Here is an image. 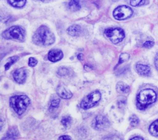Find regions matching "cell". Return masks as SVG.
Returning a JSON list of instances; mask_svg holds the SVG:
<instances>
[{"instance_id": "obj_18", "label": "cell", "mask_w": 158, "mask_h": 140, "mask_svg": "<svg viewBox=\"0 0 158 140\" xmlns=\"http://www.w3.org/2000/svg\"><path fill=\"white\" fill-rule=\"evenodd\" d=\"M26 1L25 0H22V1H7V2L10 4L11 6L15 7H18L20 8L23 7L25 4H26Z\"/></svg>"}, {"instance_id": "obj_1", "label": "cell", "mask_w": 158, "mask_h": 140, "mask_svg": "<svg viewBox=\"0 0 158 140\" xmlns=\"http://www.w3.org/2000/svg\"><path fill=\"white\" fill-rule=\"evenodd\" d=\"M32 40L36 45L49 46L54 43L55 36L47 27L42 25L35 32Z\"/></svg>"}, {"instance_id": "obj_14", "label": "cell", "mask_w": 158, "mask_h": 140, "mask_svg": "<svg viewBox=\"0 0 158 140\" xmlns=\"http://www.w3.org/2000/svg\"><path fill=\"white\" fill-rule=\"evenodd\" d=\"M67 32L72 36H79L82 33V30L80 26L78 25H72L67 28Z\"/></svg>"}, {"instance_id": "obj_28", "label": "cell", "mask_w": 158, "mask_h": 140, "mask_svg": "<svg viewBox=\"0 0 158 140\" xmlns=\"http://www.w3.org/2000/svg\"><path fill=\"white\" fill-rule=\"evenodd\" d=\"M154 44V42L152 41H147L144 43L143 46L146 48H150L152 47Z\"/></svg>"}, {"instance_id": "obj_24", "label": "cell", "mask_w": 158, "mask_h": 140, "mask_svg": "<svg viewBox=\"0 0 158 140\" xmlns=\"http://www.w3.org/2000/svg\"><path fill=\"white\" fill-rule=\"evenodd\" d=\"M148 1H135V0H133V1H130V4L132 6H143V5H144L146 4V2H147Z\"/></svg>"}, {"instance_id": "obj_10", "label": "cell", "mask_w": 158, "mask_h": 140, "mask_svg": "<svg viewBox=\"0 0 158 140\" xmlns=\"http://www.w3.org/2000/svg\"><path fill=\"white\" fill-rule=\"evenodd\" d=\"M48 59L51 62H57L62 59L63 57V52L59 49H51L48 52Z\"/></svg>"}, {"instance_id": "obj_21", "label": "cell", "mask_w": 158, "mask_h": 140, "mask_svg": "<svg viewBox=\"0 0 158 140\" xmlns=\"http://www.w3.org/2000/svg\"><path fill=\"white\" fill-rule=\"evenodd\" d=\"M129 54L128 53H126V52H124V53H122L120 56H119V59H118V65L127 61L129 59Z\"/></svg>"}, {"instance_id": "obj_3", "label": "cell", "mask_w": 158, "mask_h": 140, "mask_svg": "<svg viewBox=\"0 0 158 140\" xmlns=\"http://www.w3.org/2000/svg\"><path fill=\"white\" fill-rule=\"evenodd\" d=\"M30 104V99L25 95H16L9 99L10 106L19 115H22Z\"/></svg>"}, {"instance_id": "obj_4", "label": "cell", "mask_w": 158, "mask_h": 140, "mask_svg": "<svg viewBox=\"0 0 158 140\" xmlns=\"http://www.w3.org/2000/svg\"><path fill=\"white\" fill-rule=\"evenodd\" d=\"M25 30L19 26H12L8 28L2 33V36L6 39H13L22 41L25 38Z\"/></svg>"}, {"instance_id": "obj_6", "label": "cell", "mask_w": 158, "mask_h": 140, "mask_svg": "<svg viewBox=\"0 0 158 140\" xmlns=\"http://www.w3.org/2000/svg\"><path fill=\"white\" fill-rule=\"evenodd\" d=\"M105 35L114 44H117L122 41L125 38V33L121 28H109L104 31Z\"/></svg>"}, {"instance_id": "obj_27", "label": "cell", "mask_w": 158, "mask_h": 140, "mask_svg": "<svg viewBox=\"0 0 158 140\" xmlns=\"http://www.w3.org/2000/svg\"><path fill=\"white\" fill-rule=\"evenodd\" d=\"M37 63H38V60L35 58H34L33 57H30V59L28 60V65H29V66H30L31 67H35L37 64Z\"/></svg>"}, {"instance_id": "obj_23", "label": "cell", "mask_w": 158, "mask_h": 140, "mask_svg": "<svg viewBox=\"0 0 158 140\" xmlns=\"http://www.w3.org/2000/svg\"><path fill=\"white\" fill-rule=\"evenodd\" d=\"M130 125L132 126H136V125H138L139 123V118H138V117L135 115H131L130 118Z\"/></svg>"}, {"instance_id": "obj_29", "label": "cell", "mask_w": 158, "mask_h": 140, "mask_svg": "<svg viewBox=\"0 0 158 140\" xmlns=\"http://www.w3.org/2000/svg\"><path fill=\"white\" fill-rule=\"evenodd\" d=\"M58 140H72V138L68 135H62L59 138Z\"/></svg>"}, {"instance_id": "obj_8", "label": "cell", "mask_w": 158, "mask_h": 140, "mask_svg": "<svg viewBox=\"0 0 158 140\" xmlns=\"http://www.w3.org/2000/svg\"><path fill=\"white\" fill-rule=\"evenodd\" d=\"M110 126V122L107 118L103 115H98L92 121V126L96 130H104Z\"/></svg>"}, {"instance_id": "obj_2", "label": "cell", "mask_w": 158, "mask_h": 140, "mask_svg": "<svg viewBox=\"0 0 158 140\" xmlns=\"http://www.w3.org/2000/svg\"><path fill=\"white\" fill-rule=\"evenodd\" d=\"M157 98L156 92L151 89H144L141 91L136 97V105L140 110L145 109L154 103Z\"/></svg>"}, {"instance_id": "obj_15", "label": "cell", "mask_w": 158, "mask_h": 140, "mask_svg": "<svg viewBox=\"0 0 158 140\" xmlns=\"http://www.w3.org/2000/svg\"><path fill=\"white\" fill-rule=\"evenodd\" d=\"M149 131L151 134L158 136V119L154 121L149 127Z\"/></svg>"}, {"instance_id": "obj_19", "label": "cell", "mask_w": 158, "mask_h": 140, "mask_svg": "<svg viewBox=\"0 0 158 140\" xmlns=\"http://www.w3.org/2000/svg\"><path fill=\"white\" fill-rule=\"evenodd\" d=\"M19 59V57L17 56H12V57H10L7 61V62L6 63V64L4 65V68H5V70H7L10 67L14 64L17 60Z\"/></svg>"}, {"instance_id": "obj_17", "label": "cell", "mask_w": 158, "mask_h": 140, "mask_svg": "<svg viewBox=\"0 0 158 140\" xmlns=\"http://www.w3.org/2000/svg\"><path fill=\"white\" fill-rule=\"evenodd\" d=\"M68 6L69 8L73 11L78 10L81 8L80 2L78 1H70L68 4Z\"/></svg>"}, {"instance_id": "obj_11", "label": "cell", "mask_w": 158, "mask_h": 140, "mask_svg": "<svg viewBox=\"0 0 158 140\" xmlns=\"http://www.w3.org/2000/svg\"><path fill=\"white\" fill-rule=\"evenodd\" d=\"M56 93L62 99H69L72 97V93L64 85H59L56 89Z\"/></svg>"}, {"instance_id": "obj_16", "label": "cell", "mask_w": 158, "mask_h": 140, "mask_svg": "<svg viewBox=\"0 0 158 140\" xmlns=\"http://www.w3.org/2000/svg\"><path fill=\"white\" fill-rule=\"evenodd\" d=\"M116 88L118 92L123 93H127L130 91L129 86L122 81L117 83L116 85Z\"/></svg>"}, {"instance_id": "obj_12", "label": "cell", "mask_w": 158, "mask_h": 140, "mask_svg": "<svg viewBox=\"0 0 158 140\" xmlns=\"http://www.w3.org/2000/svg\"><path fill=\"white\" fill-rule=\"evenodd\" d=\"M136 70L139 75L144 76H149L151 72V68L148 65L140 64H137L136 65Z\"/></svg>"}, {"instance_id": "obj_30", "label": "cell", "mask_w": 158, "mask_h": 140, "mask_svg": "<svg viewBox=\"0 0 158 140\" xmlns=\"http://www.w3.org/2000/svg\"><path fill=\"white\" fill-rule=\"evenodd\" d=\"M154 65L156 69L158 70V53H157L154 58Z\"/></svg>"}, {"instance_id": "obj_32", "label": "cell", "mask_w": 158, "mask_h": 140, "mask_svg": "<svg viewBox=\"0 0 158 140\" xmlns=\"http://www.w3.org/2000/svg\"><path fill=\"white\" fill-rule=\"evenodd\" d=\"M130 140H143V139L141 137H139V136H136V137H134L133 138H131V139Z\"/></svg>"}, {"instance_id": "obj_13", "label": "cell", "mask_w": 158, "mask_h": 140, "mask_svg": "<svg viewBox=\"0 0 158 140\" xmlns=\"http://www.w3.org/2000/svg\"><path fill=\"white\" fill-rule=\"evenodd\" d=\"M19 135V133L17 128L15 126H13L7 131L6 134L3 138H2L1 140H15L18 138Z\"/></svg>"}, {"instance_id": "obj_20", "label": "cell", "mask_w": 158, "mask_h": 140, "mask_svg": "<svg viewBox=\"0 0 158 140\" xmlns=\"http://www.w3.org/2000/svg\"><path fill=\"white\" fill-rule=\"evenodd\" d=\"M71 122H72V118L69 115L63 117L61 120V123L65 127L69 126L71 124Z\"/></svg>"}, {"instance_id": "obj_7", "label": "cell", "mask_w": 158, "mask_h": 140, "mask_svg": "<svg viewBox=\"0 0 158 140\" xmlns=\"http://www.w3.org/2000/svg\"><path fill=\"white\" fill-rule=\"evenodd\" d=\"M133 14V10L127 6H120L113 11V16L116 20H122L130 17Z\"/></svg>"}, {"instance_id": "obj_26", "label": "cell", "mask_w": 158, "mask_h": 140, "mask_svg": "<svg viewBox=\"0 0 158 140\" xmlns=\"http://www.w3.org/2000/svg\"><path fill=\"white\" fill-rule=\"evenodd\" d=\"M102 140H122L120 138L116 135H109L104 137Z\"/></svg>"}, {"instance_id": "obj_31", "label": "cell", "mask_w": 158, "mask_h": 140, "mask_svg": "<svg viewBox=\"0 0 158 140\" xmlns=\"http://www.w3.org/2000/svg\"><path fill=\"white\" fill-rule=\"evenodd\" d=\"M77 58L80 60H83V59H84V55L83 54H81V53H80V54H78Z\"/></svg>"}, {"instance_id": "obj_5", "label": "cell", "mask_w": 158, "mask_h": 140, "mask_svg": "<svg viewBox=\"0 0 158 140\" xmlns=\"http://www.w3.org/2000/svg\"><path fill=\"white\" fill-rule=\"evenodd\" d=\"M101 94L99 91H94L85 96L80 102V107L86 110L94 106L101 99Z\"/></svg>"}, {"instance_id": "obj_22", "label": "cell", "mask_w": 158, "mask_h": 140, "mask_svg": "<svg viewBox=\"0 0 158 140\" xmlns=\"http://www.w3.org/2000/svg\"><path fill=\"white\" fill-rule=\"evenodd\" d=\"M69 73V69L64 67H62L60 68H59L57 70V74L59 76H65L67 75H68Z\"/></svg>"}, {"instance_id": "obj_25", "label": "cell", "mask_w": 158, "mask_h": 140, "mask_svg": "<svg viewBox=\"0 0 158 140\" xmlns=\"http://www.w3.org/2000/svg\"><path fill=\"white\" fill-rule=\"evenodd\" d=\"M60 103V99L58 98L53 99L51 100L50 103V107L51 108H56L59 106Z\"/></svg>"}, {"instance_id": "obj_9", "label": "cell", "mask_w": 158, "mask_h": 140, "mask_svg": "<svg viewBox=\"0 0 158 140\" xmlns=\"http://www.w3.org/2000/svg\"><path fill=\"white\" fill-rule=\"evenodd\" d=\"M13 77L17 83L19 84L23 83L25 81L27 78L26 69L24 68H20L17 69L13 73Z\"/></svg>"}]
</instances>
